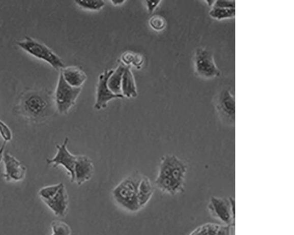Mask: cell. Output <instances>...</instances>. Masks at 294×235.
Segmentation results:
<instances>
[{
	"label": "cell",
	"mask_w": 294,
	"mask_h": 235,
	"mask_svg": "<svg viewBox=\"0 0 294 235\" xmlns=\"http://www.w3.org/2000/svg\"><path fill=\"white\" fill-rule=\"evenodd\" d=\"M187 166L174 155H166L161 159L155 183L158 189L175 196L184 192Z\"/></svg>",
	"instance_id": "obj_1"
},
{
	"label": "cell",
	"mask_w": 294,
	"mask_h": 235,
	"mask_svg": "<svg viewBox=\"0 0 294 235\" xmlns=\"http://www.w3.org/2000/svg\"><path fill=\"white\" fill-rule=\"evenodd\" d=\"M51 94L44 91L32 90L21 97L19 110L22 115L35 122L46 120L54 112Z\"/></svg>",
	"instance_id": "obj_2"
},
{
	"label": "cell",
	"mask_w": 294,
	"mask_h": 235,
	"mask_svg": "<svg viewBox=\"0 0 294 235\" xmlns=\"http://www.w3.org/2000/svg\"><path fill=\"white\" fill-rule=\"evenodd\" d=\"M141 179L139 176L128 177L113 189V198L124 210L136 212L141 209L138 199V189Z\"/></svg>",
	"instance_id": "obj_3"
},
{
	"label": "cell",
	"mask_w": 294,
	"mask_h": 235,
	"mask_svg": "<svg viewBox=\"0 0 294 235\" xmlns=\"http://www.w3.org/2000/svg\"><path fill=\"white\" fill-rule=\"evenodd\" d=\"M18 45L30 55L47 63L56 70L62 71L66 68L63 60L51 49L32 37H25L24 40L19 41Z\"/></svg>",
	"instance_id": "obj_4"
},
{
	"label": "cell",
	"mask_w": 294,
	"mask_h": 235,
	"mask_svg": "<svg viewBox=\"0 0 294 235\" xmlns=\"http://www.w3.org/2000/svg\"><path fill=\"white\" fill-rule=\"evenodd\" d=\"M193 62L195 73L199 77L210 79L220 77L221 71L215 62L213 53L209 49H196Z\"/></svg>",
	"instance_id": "obj_5"
},
{
	"label": "cell",
	"mask_w": 294,
	"mask_h": 235,
	"mask_svg": "<svg viewBox=\"0 0 294 235\" xmlns=\"http://www.w3.org/2000/svg\"><path fill=\"white\" fill-rule=\"evenodd\" d=\"M81 89L68 84L60 72L54 97L55 107L60 113L67 114L69 112L75 104Z\"/></svg>",
	"instance_id": "obj_6"
},
{
	"label": "cell",
	"mask_w": 294,
	"mask_h": 235,
	"mask_svg": "<svg viewBox=\"0 0 294 235\" xmlns=\"http://www.w3.org/2000/svg\"><path fill=\"white\" fill-rule=\"evenodd\" d=\"M235 201L233 198L211 197L208 210L212 217L220 220L225 225L233 226L235 221Z\"/></svg>",
	"instance_id": "obj_7"
},
{
	"label": "cell",
	"mask_w": 294,
	"mask_h": 235,
	"mask_svg": "<svg viewBox=\"0 0 294 235\" xmlns=\"http://www.w3.org/2000/svg\"><path fill=\"white\" fill-rule=\"evenodd\" d=\"M215 107L218 116L224 123L232 126L236 121V100L231 91L225 89L217 95Z\"/></svg>",
	"instance_id": "obj_8"
},
{
	"label": "cell",
	"mask_w": 294,
	"mask_h": 235,
	"mask_svg": "<svg viewBox=\"0 0 294 235\" xmlns=\"http://www.w3.org/2000/svg\"><path fill=\"white\" fill-rule=\"evenodd\" d=\"M69 138H66L65 141L60 145H56L57 153L52 159H47L48 165L52 164L54 167L61 165L65 168L70 177L71 182L74 183V168L76 162L77 156L70 153L67 149V144Z\"/></svg>",
	"instance_id": "obj_9"
},
{
	"label": "cell",
	"mask_w": 294,
	"mask_h": 235,
	"mask_svg": "<svg viewBox=\"0 0 294 235\" xmlns=\"http://www.w3.org/2000/svg\"><path fill=\"white\" fill-rule=\"evenodd\" d=\"M113 71L114 70H105L99 77L97 89L96 102L94 105V108L97 110L106 108L108 102L112 100L124 98L123 95L114 94L108 88V78H110Z\"/></svg>",
	"instance_id": "obj_10"
},
{
	"label": "cell",
	"mask_w": 294,
	"mask_h": 235,
	"mask_svg": "<svg viewBox=\"0 0 294 235\" xmlns=\"http://www.w3.org/2000/svg\"><path fill=\"white\" fill-rule=\"evenodd\" d=\"M3 161L6 171L3 177L6 181H20L24 179L27 168L20 161L8 152L4 154Z\"/></svg>",
	"instance_id": "obj_11"
},
{
	"label": "cell",
	"mask_w": 294,
	"mask_h": 235,
	"mask_svg": "<svg viewBox=\"0 0 294 235\" xmlns=\"http://www.w3.org/2000/svg\"><path fill=\"white\" fill-rule=\"evenodd\" d=\"M94 172L92 160L85 155H78L74 168V183L81 186L92 179Z\"/></svg>",
	"instance_id": "obj_12"
},
{
	"label": "cell",
	"mask_w": 294,
	"mask_h": 235,
	"mask_svg": "<svg viewBox=\"0 0 294 235\" xmlns=\"http://www.w3.org/2000/svg\"><path fill=\"white\" fill-rule=\"evenodd\" d=\"M56 217H65L69 209V195L65 185L62 186L53 198L43 201Z\"/></svg>",
	"instance_id": "obj_13"
},
{
	"label": "cell",
	"mask_w": 294,
	"mask_h": 235,
	"mask_svg": "<svg viewBox=\"0 0 294 235\" xmlns=\"http://www.w3.org/2000/svg\"><path fill=\"white\" fill-rule=\"evenodd\" d=\"M61 73L67 84L75 88H81L86 79L84 72L77 67H66Z\"/></svg>",
	"instance_id": "obj_14"
},
{
	"label": "cell",
	"mask_w": 294,
	"mask_h": 235,
	"mask_svg": "<svg viewBox=\"0 0 294 235\" xmlns=\"http://www.w3.org/2000/svg\"><path fill=\"white\" fill-rule=\"evenodd\" d=\"M122 94L124 97L136 98L138 96L137 86L133 73L130 67H126L124 72L122 84Z\"/></svg>",
	"instance_id": "obj_15"
},
{
	"label": "cell",
	"mask_w": 294,
	"mask_h": 235,
	"mask_svg": "<svg viewBox=\"0 0 294 235\" xmlns=\"http://www.w3.org/2000/svg\"><path fill=\"white\" fill-rule=\"evenodd\" d=\"M154 188L152 182L146 177L141 178L138 189V199L139 207L144 208L152 199Z\"/></svg>",
	"instance_id": "obj_16"
},
{
	"label": "cell",
	"mask_w": 294,
	"mask_h": 235,
	"mask_svg": "<svg viewBox=\"0 0 294 235\" xmlns=\"http://www.w3.org/2000/svg\"><path fill=\"white\" fill-rule=\"evenodd\" d=\"M126 67L122 65L119 66L116 69L113 71L108 80L109 89L115 95H122V84L123 75Z\"/></svg>",
	"instance_id": "obj_17"
},
{
	"label": "cell",
	"mask_w": 294,
	"mask_h": 235,
	"mask_svg": "<svg viewBox=\"0 0 294 235\" xmlns=\"http://www.w3.org/2000/svg\"><path fill=\"white\" fill-rule=\"evenodd\" d=\"M209 15L217 20L232 18L236 16V8H221V7H213L210 11Z\"/></svg>",
	"instance_id": "obj_18"
},
{
	"label": "cell",
	"mask_w": 294,
	"mask_h": 235,
	"mask_svg": "<svg viewBox=\"0 0 294 235\" xmlns=\"http://www.w3.org/2000/svg\"><path fill=\"white\" fill-rule=\"evenodd\" d=\"M220 226L216 223H205L198 227L190 235H216Z\"/></svg>",
	"instance_id": "obj_19"
},
{
	"label": "cell",
	"mask_w": 294,
	"mask_h": 235,
	"mask_svg": "<svg viewBox=\"0 0 294 235\" xmlns=\"http://www.w3.org/2000/svg\"><path fill=\"white\" fill-rule=\"evenodd\" d=\"M122 60L126 67L133 65L137 68H140L143 63L141 56L130 52L124 53L122 56Z\"/></svg>",
	"instance_id": "obj_20"
},
{
	"label": "cell",
	"mask_w": 294,
	"mask_h": 235,
	"mask_svg": "<svg viewBox=\"0 0 294 235\" xmlns=\"http://www.w3.org/2000/svg\"><path fill=\"white\" fill-rule=\"evenodd\" d=\"M64 184L60 183L57 185L47 186L41 188L39 192V195L41 199L44 200H47L50 199L57 193L60 188L62 187Z\"/></svg>",
	"instance_id": "obj_21"
},
{
	"label": "cell",
	"mask_w": 294,
	"mask_h": 235,
	"mask_svg": "<svg viewBox=\"0 0 294 235\" xmlns=\"http://www.w3.org/2000/svg\"><path fill=\"white\" fill-rule=\"evenodd\" d=\"M52 233L51 235H71V229L69 225L61 221H52L51 223Z\"/></svg>",
	"instance_id": "obj_22"
},
{
	"label": "cell",
	"mask_w": 294,
	"mask_h": 235,
	"mask_svg": "<svg viewBox=\"0 0 294 235\" xmlns=\"http://www.w3.org/2000/svg\"><path fill=\"white\" fill-rule=\"evenodd\" d=\"M81 8L90 11H99L105 6L103 1H76L75 2Z\"/></svg>",
	"instance_id": "obj_23"
},
{
	"label": "cell",
	"mask_w": 294,
	"mask_h": 235,
	"mask_svg": "<svg viewBox=\"0 0 294 235\" xmlns=\"http://www.w3.org/2000/svg\"><path fill=\"white\" fill-rule=\"evenodd\" d=\"M149 24L155 31L161 32L165 29L167 22L163 17L156 15L150 18Z\"/></svg>",
	"instance_id": "obj_24"
},
{
	"label": "cell",
	"mask_w": 294,
	"mask_h": 235,
	"mask_svg": "<svg viewBox=\"0 0 294 235\" xmlns=\"http://www.w3.org/2000/svg\"><path fill=\"white\" fill-rule=\"evenodd\" d=\"M0 135L5 142H7L12 139V132L10 128L2 120H0Z\"/></svg>",
	"instance_id": "obj_25"
},
{
	"label": "cell",
	"mask_w": 294,
	"mask_h": 235,
	"mask_svg": "<svg viewBox=\"0 0 294 235\" xmlns=\"http://www.w3.org/2000/svg\"><path fill=\"white\" fill-rule=\"evenodd\" d=\"M221 8H236V2L233 0H216L212 7Z\"/></svg>",
	"instance_id": "obj_26"
},
{
	"label": "cell",
	"mask_w": 294,
	"mask_h": 235,
	"mask_svg": "<svg viewBox=\"0 0 294 235\" xmlns=\"http://www.w3.org/2000/svg\"><path fill=\"white\" fill-rule=\"evenodd\" d=\"M161 1H146V7L150 13H152L159 5Z\"/></svg>",
	"instance_id": "obj_27"
},
{
	"label": "cell",
	"mask_w": 294,
	"mask_h": 235,
	"mask_svg": "<svg viewBox=\"0 0 294 235\" xmlns=\"http://www.w3.org/2000/svg\"><path fill=\"white\" fill-rule=\"evenodd\" d=\"M6 143H7L6 142L4 141L2 146H1V148H0V162H1L3 160L4 154H5V149Z\"/></svg>",
	"instance_id": "obj_28"
},
{
	"label": "cell",
	"mask_w": 294,
	"mask_h": 235,
	"mask_svg": "<svg viewBox=\"0 0 294 235\" xmlns=\"http://www.w3.org/2000/svg\"><path fill=\"white\" fill-rule=\"evenodd\" d=\"M112 4H114V5L115 6H117V5H122V4H123L124 3V1H120V2H117V1H114V2H112Z\"/></svg>",
	"instance_id": "obj_29"
},
{
	"label": "cell",
	"mask_w": 294,
	"mask_h": 235,
	"mask_svg": "<svg viewBox=\"0 0 294 235\" xmlns=\"http://www.w3.org/2000/svg\"><path fill=\"white\" fill-rule=\"evenodd\" d=\"M214 0H208V1H206L207 3H208L209 6L212 7L214 3Z\"/></svg>",
	"instance_id": "obj_30"
}]
</instances>
